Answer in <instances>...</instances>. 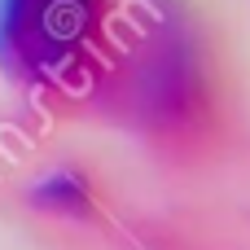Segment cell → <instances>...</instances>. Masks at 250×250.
Masks as SVG:
<instances>
[{"instance_id": "obj_3", "label": "cell", "mask_w": 250, "mask_h": 250, "mask_svg": "<svg viewBox=\"0 0 250 250\" xmlns=\"http://www.w3.org/2000/svg\"><path fill=\"white\" fill-rule=\"evenodd\" d=\"M31 202H35L44 215H62V220H88V215L97 211L92 185H88L79 171H48V176L31 189Z\"/></svg>"}, {"instance_id": "obj_2", "label": "cell", "mask_w": 250, "mask_h": 250, "mask_svg": "<svg viewBox=\"0 0 250 250\" xmlns=\"http://www.w3.org/2000/svg\"><path fill=\"white\" fill-rule=\"evenodd\" d=\"M105 44L110 0H0V70L31 92H79Z\"/></svg>"}, {"instance_id": "obj_1", "label": "cell", "mask_w": 250, "mask_h": 250, "mask_svg": "<svg viewBox=\"0 0 250 250\" xmlns=\"http://www.w3.org/2000/svg\"><path fill=\"white\" fill-rule=\"evenodd\" d=\"M123 83L132 119L154 141L176 145L180 154L211 145L224 127V62L207 31L185 13L167 18L158 31L145 35L132 66L123 70Z\"/></svg>"}]
</instances>
